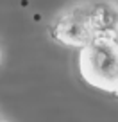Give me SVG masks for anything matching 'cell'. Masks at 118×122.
<instances>
[{"instance_id": "6da1fadb", "label": "cell", "mask_w": 118, "mask_h": 122, "mask_svg": "<svg viewBox=\"0 0 118 122\" xmlns=\"http://www.w3.org/2000/svg\"><path fill=\"white\" fill-rule=\"evenodd\" d=\"M79 72L90 86L116 95L118 47L114 36H95L79 52Z\"/></svg>"}, {"instance_id": "7a4b0ae2", "label": "cell", "mask_w": 118, "mask_h": 122, "mask_svg": "<svg viewBox=\"0 0 118 122\" xmlns=\"http://www.w3.org/2000/svg\"><path fill=\"white\" fill-rule=\"evenodd\" d=\"M48 32L50 38L61 45L82 49L95 38L91 23H90V7L77 5L65 11L48 27Z\"/></svg>"}, {"instance_id": "3957f363", "label": "cell", "mask_w": 118, "mask_h": 122, "mask_svg": "<svg viewBox=\"0 0 118 122\" xmlns=\"http://www.w3.org/2000/svg\"><path fill=\"white\" fill-rule=\"evenodd\" d=\"M90 23L95 36L116 38V11L109 4H97L90 7Z\"/></svg>"}]
</instances>
